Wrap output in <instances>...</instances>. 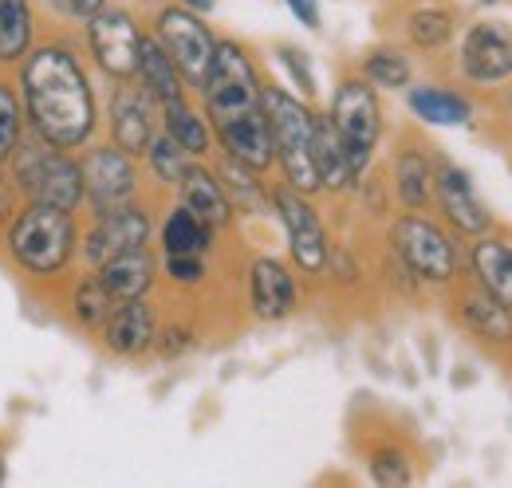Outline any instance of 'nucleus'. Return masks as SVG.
<instances>
[{
  "mask_svg": "<svg viewBox=\"0 0 512 488\" xmlns=\"http://www.w3.org/2000/svg\"><path fill=\"white\" fill-rule=\"evenodd\" d=\"M434 193H438V205H442L446 221L461 237H481V233L493 229V217H489L485 201L477 197V189H473L465 170H457V166H438V170H434Z\"/></svg>",
  "mask_w": 512,
  "mask_h": 488,
  "instance_id": "obj_14",
  "label": "nucleus"
},
{
  "mask_svg": "<svg viewBox=\"0 0 512 488\" xmlns=\"http://www.w3.org/2000/svg\"><path fill=\"white\" fill-rule=\"evenodd\" d=\"M197 91L205 99V119L217 134L225 158L264 174L276 162V154H272V134L260 107V79L245 48L233 40H217L213 67Z\"/></svg>",
  "mask_w": 512,
  "mask_h": 488,
  "instance_id": "obj_1",
  "label": "nucleus"
},
{
  "mask_svg": "<svg viewBox=\"0 0 512 488\" xmlns=\"http://www.w3.org/2000/svg\"><path fill=\"white\" fill-rule=\"evenodd\" d=\"M83 170V201H91L95 213L130 205L138 193V170L123 146H95L79 162Z\"/></svg>",
  "mask_w": 512,
  "mask_h": 488,
  "instance_id": "obj_10",
  "label": "nucleus"
},
{
  "mask_svg": "<svg viewBox=\"0 0 512 488\" xmlns=\"http://www.w3.org/2000/svg\"><path fill=\"white\" fill-rule=\"evenodd\" d=\"M371 477H375V485H410L406 453H398V449H379V453L371 457Z\"/></svg>",
  "mask_w": 512,
  "mask_h": 488,
  "instance_id": "obj_35",
  "label": "nucleus"
},
{
  "mask_svg": "<svg viewBox=\"0 0 512 488\" xmlns=\"http://www.w3.org/2000/svg\"><path fill=\"white\" fill-rule=\"evenodd\" d=\"M394 189L406 209H426L434 197V166L418 150H402L394 158Z\"/></svg>",
  "mask_w": 512,
  "mask_h": 488,
  "instance_id": "obj_27",
  "label": "nucleus"
},
{
  "mask_svg": "<svg viewBox=\"0 0 512 488\" xmlns=\"http://www.w3.org/2000/svg\"><path fill=\"white\" fill-rule=\"evenodd\" d=\"M36 16L28 0H0V63H16L32 52Z\"/></svg>",
  "mask_w": 512,
  "mask_h": 488,
  "instance_id": "obj_26",
  "label": "nucleus"
},
{
  "mask_svg": "<svg viewBox=\"0 0 512 488\" xmlns=\"http://www.w3.org/2000/svg\"><path fill=\"white\" fill-rule=\"evenodd\" d=\"M16 201H20V189L12 182V174L0 170V225H8L16 217Z\"/></svg>",
  "mask_w": 512,
  "mask_h": 488,
  "instance_id": "obj_37",
  "label": "nucleus"
},
{
  "mask_svg": "<svg viewBox=\"0 0 512 488\" xmlns=\"http://www.w3.org/2000/svg\"><path fill=\"white\" fill-rule=\"evenodd\" d=\"M20 99H24V115L32 122V134L64 150L83 146L99 119L95 91L87 83L83 63L60 44H44L24 56Z\"/></svg>",
  "mask_w": 512,
  "mask_h": 488,
  "instance_id": "obj_2",
  "label": "nucleus"
},
{
  "mask_svg": "<svg viewBox=\"0 0 512 488\" xmlns=\"http://www.w3.org/2000/svg\"><path fill=\"white\" fill-rule=\"evenodd\" d=\"M146 241H150V217H146V209H138L130 201V205H119V209L95 213V229L83 241V256H87V264L99 268L111 256L146 248Z\"/></svg>",
  "mask_w": 512,
  "mask_h": 488,
  "instance_id": "obj_12",
  "label": "nucleus"
},
{
  "mask_svg": "<svg viewBox=\"0 0 512 488\" xmlns=\"http://www.w3.org/2000/svg\"><path fill=\"white\" fill-rule=\"evenodd\" d=\"M24 142V99L0 83V166L16 154V146Z\"/></svg>",
  "mask_w": 512,
  "mask_h": 488,
  "instance_id": "obj_31",
  "label": "nucleus"
},
{
  "mask_svg": "<svg viewBox=\"0 0 512 488\" xmlns=\"http://www.w3.org/2000/svg\"><path fill=\"white\" fill-rule=\"evenodd\" d=\"M154 40L166 48V56L178 63L186 87H201L209 67H213V56H217V36L205 28V20L193 12V8H182V4H170L158 12L154 20Z\"/></svg>",
  "mask_w": 512,
  "mask_h": 488,
  "instance_id": "obj_7",
  "label": "nucleus"
},
{
  "mask_svg": "<svg viewBox=\"0 0 512 488\" xmlns=\"http://www.w3.org/2000/svg\"><path fill=\"white\" fill-rule=\"evenodd\" d=\"M327 119L339 130V142H343L347 162H351V178L363 182V174L371 170L379 134H383V107H379L375 87L367 79H343L335 87Z\"/></svg>",
  "mask_w": 512,
  "mask_h": 488,
  "instance_id": "obj_6",
  "label": "nucleus"
},
{
  "mask_svg": "<svg viewBox=\"0 0 512 488\" xmlns=\"http://www.w3.org/2000/svg\"><path fill=\"white\" fill-rule=\"evenodd\" d=\"M280 60L288 63V71H292V75L300 79V87H304L308 95H316V79H312V71H308V63L300 60V56H296L292 48H284V52H280Z\"/></svg>",
  "mask_w": 512,
  "mask_h": 488,
  "instance_id": "obj_39",
  "label": "nucleus"
},
{
  "mask_svg": "<svg viewBox=\"0 0 512 488\" xmlns=\"http://www.w3.org/2000/svg\"><path fill=\"white\" fill-rule=\"evenodd\" d=\"M288 8L296 12V20H300V24L320 28V8H316V0H288Z\"/></svg>",
  "mask_w": 512,
  "mask_h": 488,
  "instance_id": "obj_41",
  "label": "nucleus"
},
{
  "mask_svg": "<svg viewBox=\"0 0 512 488\" xmlns=\"http://www.w3.org/2000/svg\"><path fill=\"white\" fill-rule=\"evenodd\" d=\"M154 272H158L154 256H150L146 248H138V252L111 256L107 264H99V272H95V276H99V284L111 292V300H115V304H123V300H138V296H146V292H150Z\"/></svg>",
  "mask_w": 512,
  "mask_h": 488,
  "instance_id": "obj_19",
  "label": "nucleus"
},
{
  "mask_svg": "<svg viewBox=\"0 0 512 488\" xmlns=\"http://www.w3.org/2000/svg\"><path fill=\"white\" fill-rule=\"evenodd\" d=\"M8 252L12 260L32 276H56L64 272L75 252V221L67 209L28 201L8 221Z\"/></svg>",
  "mask_w": 512,
  "mask_h": 488,
  "instance_id": "obj_4",
  "label": "nucleus"
},
{
  "mask_svg": "<svg viewBox=\"0 0 512 488\" xmlns=\"http://www.w3.org/2000/svg\"><path fill=\"white\" fill-rule=\"evenodd\" d=\"M225 193H229V201H233V209H249L256 213L260 205H264V189L256 182V170L249 166H241V162H233V158H225Z\"/></svg>",
  "mask_w": 512,
  "mask_h": 488,
  "instance_id": "obj_34",
  "label": "nucleus"
},
{
  "mask_svg": "<svg viewBox=\"0 0 512 488\" xmlns=\"http://www.w3.org/2000/svg\"><path fill=\"white\" fill-rule=\"evenodd\" d=\"M111 311H115V300H111V292L99 284V276H91V280H83V284L75 288V319H79L83 327L103 331V323H107Z\"/></svg>",
  "mask_w": 512,
  "mask_h": 488,
  "instance_id": "obj_33",
  "label": "nucleus"
},
{
  "mask_svg": "<svg viewBox=\"0 0 512 488\" xmlns=\"http://www.w3.org/2000/svg\"><path fill=\"white\" fill-rule=\"evenodd\" d=\"M182 8H193V12H209L213 8V0H178Z\"/></svg>",
  "mask_w": 512,
  "mask_h": 488,
  "instance_id": "obj_42",
  "label": "nucleus"
},
{
  "mask_svg": "<svg viewBox=\"0 0 512 488\" xmlns=\"http://www.w3.org/2000/svg\"><path fill=\"white\" fill-rule=\"evenodd\" d=\"M260 107H264L268 134H272V154H276L288 185L300 193L323 189L320 174H316V154H312L316 115L296 95H288L284 87H260Z\"/></svg>",
  "mask_w": 512,
  "mask_h": 488,
  "instance_id": "obj_3",
  "label": "nucleus"
},
{
  "mask_svg": "<svg viewBox=\"0 0 512 488\" xmlns=\"http://www.w3.org/2000/svg\"><path fill=\"white\" fill-rule=\"evenodd\" d=\"M469 260H473V272H477L481 292H489L493 300L512 307V244L481 233V241L473 244Z\"/></svg>",
  "mask_w": 512,
  "mask_h": 488,
  "instance_id": "obj_21",
  "label": "nucleus"
},
{
  "mask_svg": "<svg viewBox=\"0 0 512 488\" xmlns=\"http://www.w3.org/2000/svg\"><path fill=\"white\" fill-rule=\"evenodd\" d=\"M134 79H142V91H146V95H150L158 107L186 99V79H182L178 63L166 56V48H162L158 40H146V36H142V48H138V71H134Z\"/></svg>",
  "mask_w": 512,
  "mask_h": 488,
  "instance_id": "obj_20",
  "label": "nucleus"
},
{
  "mask_svg": "<svg viewBox=\"0 0 512 488\" xmlns=\"http://www.w3.org/2000/svg\"><path fill=\"white\" fill-rule=\"evenodd\" d=\"M410 111L430 126H465L473 119L469 99H461L457 91H446V87H414L410 91Z\"/></svg>",
  "mask_w": 512,
  "mask_h": 488,
  "instance_id": "obj_24",
  "label": "nucleus"
},
{
  "mask_svg": "<svg viewBox=\"0 0 512 488\" xmlns=\"http://www.w3.org/2000/svg\"><path fill=\"white\" fill-rule=\"evenodd\" d=\"M249 296H253V311L260 319H268V323L292 315L296 300H300L292 272L280 260H272V256H260L253 264V272H249Z\"/></svg>",
  "mask_w": 512,
  "mask_h": 488,
  "instance_id": "obj_17",
  "label": "nucleus"
},
{
  "mask_svg": "<svg viewBox=\"0 0 512 488\" xmlns=\"http://www.w3.org/2000/svg\"><path fill=\"white\" fill-rule=\"evenodd\" d=\"M363 79L371 87H406L410 83V60L394 48H375L363 60Z\"/></svg>",
  "mask_w": 512,
  "mask_h": 488,
  "instance_id": "obj_30",
  "label": "nucleus"
},
{
  "mask_svg": "<svg viewBox=\"0 0 512 488\" xmlns=\"http://www.w3.org/2000/svg\"><path fill=\"white\" fill-rule=\"evenodd\" d=\"M209 241H213V229L201 217H193L186 205L170 209V217L162 221V248H166V256H201L209 248Z\"/></svg>",
  "mask_w": 512,
  "mask_h": 488,
  "instance_id": "obj_28",
  "label": "nucleus"
},
{
  "mask_svg": "<svg viewBox=\"0 0 512 488\" xmlns=\"http://www.w3.org/2000/svg\"><path fill=\"white\" fill-rule=\"evenodd\" d=\"M166 276L174 280V284H201L205 280V264H201V256H166Z\"/></svg>",
  "mask_w": 512,
  "mask_h": 488,
  "instance_id": "obj_36",
  "label": "nucleus"
},
{
  "mask_svg": "<svg viewBox=\"0 0 512 488\" xmlns=\"http://www.w3.org/2000/svg\"><path fill=\"white\" fill-rule=\"evenodd\" d=\"M461 71L473 83H501L512 79V28L481 20L461 40Z\"/></svg>",
  "mask_w": 512,
  "mask_h": 488,
  "instance_id": "obj_13",
  "label": "nucleus"
},
{
  "mask_svg": "<svg viewBox=\"0 0 512 488\" xmlns=\"http://www.w3.org/2000/svg\"><path fill=\"white\" fill-rule=\"evenodd\" d=\"M390 244L398 260L430 284H449L457 276V248L446 233L426 217H398L390 225Z\"/></svg>",
  "mask_w": 512,
  "mask_h": 488,
  "instance_id": "obj_8",
  "label": "nucleus"
},
{
  "mask_svg": "<svg viewBox=\"0 0 512 488\" xmlns=\"http://www.w3.org/2000/svg\"><path fill=\"white\" fill-rule=\"evenodd\" d=\"M461 319L469 323L473 335H481L489 343H509L512 339V307L493 300L489 292H469L461 300Z\"/></svg>",
  "mask_w": 512,
  "mask_h": 488,
  "instance_id": "obj_23",
  "label": "nucleus"
},
{
  "mask_svg": "<svg viewBox=\"0 0 512 488\" xmlns=\"http://www.w3.org/2000/svg\"><path fill=\"white\" fill-rule=\"evenodd\" d=\"M272 205H276V217L288 233V248H292V260L300 264V272L320 276L331 260V248H327V233H323L316 209L308 205V193H300L292 185H276Z\"/></svg>",
  "mask_w": 512,
  "mask_h": 488,
  "instance_id": "obj_9",
  "label": "nucleus"
},
{
  "mask_svg": "<svg viewBox=\"0 0 512 488\" xmlns=\"http://www.w3.org/2000/svg\"><path fill=\"white\" fill-rule=\"evenodd\" d=\"M158 347H162V355L170 359V355H178V351H186L190 347V331L186 327H166V331H158V339H154Z\"/></svg>",
  "mask_w": 512,
  "mask_h": 488,
  "instance_id": "obj_38",
  "label": "nucleus"
},
{
  "mask_svg": "<svg viewBox=\"0 0 512 488\" xmlns=\"http://www.w3.org/2000/svg\"><path fill=\"white\" fill-rule=\"evenodd\" d=\"M103 339H107V347L115 355H127V359L146 355L154 347V339H158V315H154V307L146 304V296L115 304V311L103 323Z\"/></svg>",
  "mask_w": 512,
  "mask_h": 488,
  "instance_id": "obj_16",
  "label": "nucleus"
},
{
  "mask_svg": "<svg viewBox=\"0 0 512 488\" xmlns=\"http://www.w3.org/2000/svg\"><path fill=\"white\" fill-rule=\"evenodd\" d=\"M154 134H158L154 99L142 87H130V79L119 83V91L111 99V138H115V146H123L130 158H138V154L150 150Z\"/></svg>",
  "mask_w": 512,
  "mask_h": 488,
  "instance_id": "obj_15",
  "label": "nucleus"
},
{
  "mask_svg": "<svg viewBox=\"0 0 512 488\" xmlns=\"http://www.w3.org/2000/svg\"><path fill=\"white\" fill-rule=\"evenodd\" d=\"M509 107H512V95H509Z\"/></svg>",
  "mask_w": 512,
  "mask_h": 488,
  "instance_id": "obj_44",
  "label": "nucleus"
},
{
  "mask_svg": "<svg viewBox=\"0 0 512 488\" xmlns=\"http://www.w3.org/2000/svg\"><path fill=\"white\" fill-rule=\"evenodd\" d=\"M178 189H182V205L190 209L193 217H201L209 229H225L233 221V201H229L225 185H221L217 174H209L205 166H190L182 174Z\"/></svg>",
  "mask_w": 512,
  "mask_h": 488,
  "instance_id": "obj_18",
  "label": "nucleus"
},
{
  "mask_svg": "<svg viewBox=\"0 0 512 488\" xmlns=\"http://www.w3.org/2000/svg\"><path fill=\"white\" fill-rule=\"evenodd\" d=\"M312 154H316V174H320L323 189L339 193V189H351V185H355L347 150H343L339 130L331 126L327 115H316V142H312Z\"/></svg>",
  "mask_w": 512,
  "mask_h": 488,
  "instance_id": "obj_22",
  "label": "nucleus"
},
{
  "mask_svg": "<svg viewBox=\"0 0 512 488\" xmlns=\"http://www.w3.org/2000/svg\"><path fill=\"white\" fill-rule=\"evenodd\" d=\"M162 130L190 154V158H201L213 150V130H209V119H201L186 99L178 103H166L162 107Z\"/></svg>",
  "mask_w": 512,
  "mask_h": 488,
  "instance_id": "obj_25",
  "label": "nucleus"
},
{
  "mask_svg": "<svg viewBox=\"0 0 512 488\" xmlns=\"http://www.w3.org/2000/svg\"><path fill=\"white\" fill-rule=\"evenodd\" d=\"M146 158H150V170H154V178L162 185H178L182 182V174L190 170V154L162 130V134H154V142H150V150H146Z\"/></svg>",
  "mask_w": 512,
  "mask_h": 488,
  "instance_id": "obj_29",
  "label": "nucleus"
},
{
  "mask_svg": "<svg viewBox=\"0 0 512 488\" xmlns=\"http://www.w3.org/2000/svg\"><path fill=\"white\" fill-rule=\"evenodd\" d=\"M56 4L71 16H79V20H91L99 8H107V0H56Z\"/></svg>",
  "mask_w": 512,
  "mask_h": 488,
  "instance_id": "obj_40",
  "label": "nucleus"
},
{
  "mask_svg": "<svg viewBox=\"0 0 512 488\" xmlns=\"http://www.w3.org/2000/svg\"><path fill=\"white\" fill-rule=\"evenodd\" d=\"M12 162V182L20 189V197L36 201V205H56V209H79L83 201V170L75 158H67L64 146L44 142L40 134H32L28 142L16 146Z\"/></svg>",
  "mask_w": 512,
  "mask_h": 488,
  "instance_id": "obj_5",
  "label": "nucleus"
},
{
  "mask_svg": "<svg viewBox=\"0 0 512 488\" xmlns=\"http://www.w3.org/2000/svg\"><path fill=\"white\" fill-rule=\"evenodd\" d=\"M87 48H91L95 63L111 79L127 83V79H134V71H138L142 32H138V24L130 20V12H123V8H99L87 20Z\"/></svg>",
  "mask_w": 512,
  "mask_h": 488,
  "instance_id": "obj_11",
  "label": "nucleus"
},
{
  "mask_svg": "<svg viewBox=\"0 0 512 488\" xmlns=\"http://www.w3.org/2000/svg\"><path fill=\"white\" fill-rule=\"evenodd\" d=\"M406 28H410V44H414V48L434 52V48L449 44V36H453V16L442 12V8H422V12L410 16Z\"/></svg>",
  "mask_w": 512,
  "mask_h": 488,
  "instance_id": "obj_32",
  "label": "nucleus"
},
{
  "mask_svg": "<svg viewBox=\"0 0 512 488\" xmlns=\"http://www.w3.org/2000/svg\"><path fill=\"white\" fill-rule=\"evenodd\" d=\"M4 477H8V469H4V457H0V485H4Z\"/></svg>",
  "mask_w": 512,
  "mask_h": 488,
  "instance_id": "obj_43",
  "label": "nucleus"
}]
</instances>
